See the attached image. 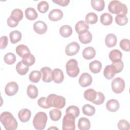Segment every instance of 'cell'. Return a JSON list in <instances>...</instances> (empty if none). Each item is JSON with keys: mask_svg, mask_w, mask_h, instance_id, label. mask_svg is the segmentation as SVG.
I'll list each match as a JSON object with an SVG mask.
<instances>
[{"mask_svg": "<svg viewBox=\"0 0 130 130\" xmlns=\"http://www.w3.org/2000/svg\"><path fill=\"white\" fill-rule=\"evenodd\" d=\"M0 121L7 130H15L17 128L18 123L11 113L5 111L1 113Z\"/></svg>", "mask_w": 130, "mask_h": 130, "instance_id": "obj_1", "label": "cell"}, {"mask_svg": "<svg viewBox=\"0 0 130 130\" xmlns=\"http://www.w3.org/2000/svg\"><path fill=\"white\" fill-rule=\"evenodd\" d=\"M108 8L109 11L112 14L126 15L127 13L126 6L119 1H112L109 3Z\"/></svg>", "mask_w": 130, "mask_h": 130, "instance_id": "obj_2", "label": "cell"}, {"mask_svg": "<svg viewBox=\"0 0 130 130\" xmlns=\"http://www.w3.org/2000/svg\"><path fill=\"white\" fill-rule=\"evenodd\" d=\"M47 103L50 107H55L57 109L63 108L66 105L65 98L61 95L51 94L46 98Z\"/></svg>", "mask_w": 130, "mask_h": 130, "instance_id": "obj_3", "label": "cell"}, {"mask_svg": "<svg viewBox=\"0 0 130 130\" xmlns=\"http://www.w3.org/2000/svg\"><path fill=\"white\" fill-rule=\"evenodd\" d=\"M47 116L44 112H39L34 116L32 123L35 129L42 130L45 128L47 121Z\"/></svg>", "mask_w": 130, "mask_h": 130, "instance_id": "obj_4", "label": "cell"}, {"mask_svg": "<svg viewBox=\"0 0 130 130\" xmlns=\"http://www.w3.org/2000/svg\"><path fill=\"white\" fill-rule=\"evenodd\" d=\"M66 69L68 75L72 78L76 77L80 72L78 62L75 59H71L68 61L66 64Z\"/></svg>", "mask_w": 130, "mask_h": 130, "instance_id": "obj_5", "label": "cell"}, {"mask_svg": "<svg viewBox=\"0 0 130 130\" xmlns=\"http://www.w3.org/2000/svg\"><path fill=\"white\" fill-rule=\"evenodd\" d=\"M75 119L73 116L66 114L63 118L62 128L63 130H75Z\"/></svg>", "mask_w": 130, "mask_h": 130, "instance_id": "obj_6", "label": "cell"}, {"mask_svg": "<svg viewBox=\"0 0 130 130\" xmlns=\"http://www.w3.org/2000/svg\"><path fill=\"white\" fill-rule=\"evenodd\" d=\"M112 89L114 92L117 94L121 93L125 88V82L120 77L114 78L111 83Z\"/></svg>", "mask_w": 130, "mask_h": 130, "instance_id": "obj_7", "label": "cell"}, {"mask_svg": "<svg viewBox=\"0 0 130 130\" xmlns=\"http://www.w3.org/2000/svg\"><path fill=\"white\" fill-rule=\"evenodd\" d=\"M80 50V45L76 42H73L68 44L65 49L66 54L68 56L76 55Z\"/></svg>", "mask_w": 130, "mask_h": 130, "instance_id": "obj_8", "label": "cell"}, {"mask_svg": "<svg viewBox=\"0 0 130 130\" xmlns=\"http://www.w3.org/2000/svg\"><path fill=\"white\" fill-rule=\"evenodd\" d=\"M18 85L15 82H10L7 84L5 88V93L8 96L15 95L18 91Z\"/></svg>", "mask_w": 130, "mask_h": 130, "instance_id": "obj_9", "label": "cell"}, {"mask_svg": "<svg viewBox=\"0 0 130 130\" xmlns=\"http://www.w3.org/2000/svg\"><path fill=\"white\" fill-rule=\"evenodd\" d=\"M92 82L91 76L87 73H83L79 79V83L83 87H86L91 85Z\"/></svg>", "mask_w": 130, "mask_h": 130, "instance_id": "obj_10", "label": "cell"}, {"mask_svg": "<svg viewBox=\"0 0 130 130\" xmlns=\"http://www.w3.org/2000/svg\"><path fill=\"white\" fill-rule=\"evenodd\" d=\"M33 28L37 34L43 35L45 34L47 30V25L42 21H38L34 24Z\"/></svg>", "mask_w": 130, "mask_h": 130, "instance_id": "obj_11", "label": "cell"}, {"mask_svg": "<svg viewBox=\"0 0 130 130\" xmlns=\"http://www.w3.org/2000/svg\"><path fill=\"white\" fill-rule=\"evenodd\" d=\"M52 80L56 83H60L64 80V75L62 70L56 68L52 71Z\"/></svg>", "mask_w": 130, "mask_h": 130, "instance_id": "obj_12", "label": "cell"}, {"mask_svg": "<svg viewBox=\"0 0 130 130\" xmlns=\"http://www.w3.org/2000/svg\"><path fill=\"white\" fill-rule=\"evenodd\" d=\"M62 11L58 9H54L52 10L48 14L49 19L52 21H57L63 17Z\"/></svg>", "mask_w": 130, "mask_h": 130, "instance_id": "obj_13", "label": "cell"}, {"mask_svg": "<svg viewBox=\"0 0 130 130\" xmlns=\"http://www.w3.org/2000/svg\"><path fill=\"white\" fill-rule=\"evenodd\" d=\"M40 72L42 74V80L44 82L49 83L52 81V70L50 68L48 67H43Z\"/></svg>", "mask_w": 130, "mask_h": 130, "instance_id": "obj_14", "label": "cell"}, {"mask_svg": "<svg viewBox=\"0 0 130 130\" xmlns=\"http://www.w3.org/2000/svg\"><path fill=\"white\" fill-rule=\"evenodd\" d=\"M31 111L28 109L24 108L20 110L18 113V116L19 120L22 122H27L31 116Z\"/></svg>", "mask_w": 130, "mask_h": 130, "instance_id": "obj_15", "label": "cell"}, {"mask_svg": "<svg viewBox=\"0 0 130 130\" xmlns=\"http://www.w3.org/2000/svg\"><path fill=\"white\" fill-rule=\"evenodd\" d=\"M16 52L22 58L31 54L28 47L23 44H21L17 46L16 48Z\"/></svg>", "mask_w": 130, "mask_h": 130, "instance_id": "obj_16", "label": "cell"}, {"mask_svg": "<svg viewBox=\"0 0 130 130\" xmlns=\"http://www.w3.org/2000/svg\"><path fill=\"white\" fill-rule=\"evenodd\" d=\"M119 103L115 99H111L108 101L106 103L107 109L111 112H115L117 111L119 108Z\"/></svg>", "mask_w": 130, "mask_h": 130, "instance_id": "obj_17", "label": "cell"}, {"mask_svg": "<svg viewBox=\"0 0 130 130\" xmlns=\"http://www.w3.org/2000/svg\"><path fill=\"white\" fill-rule=\"evenodd\" d=\"M95 54V50L92 47H87L84 48L82 52L83 58L87 60H90L94 58Z\"/></svg>", "mask_w": 130, "mask_h": 130, "instance_id": "obj_18", "label": "cell"}, {"mask_svg": "<svg viewBox=\"0 0 130 130\" xmlns=\"http://www.w3.org/2000/svg\"><path fill=\"white\" fill-rule=\"evenodd\" d=\"M78 37L80 42L84 44H86L90 43L92 39V34L88 30L86 31L81 34H79Z\"/></svg>", "mask_w": 130, "mask_h": 130, "instance_id": "obj_19", "label": "cell"}, {"mask_svg": "<svg viewBox=\"0 0 130 130\" xmlns=\"http://www.w3.org/2000/svg\"><path fill=\"white\" fill-rule=\"evenodd\" d=\"M77 125L80 130H88L90 128V122L88 118L83 117L79 119Z\"/></svg>", "mask_w": 130, "mask_h": 130, "instance_id": "obj_20", "label": "cell"}, {"mask_svg": "<svg viewBox=\"0 0 130 130\" xmlns=\"http://www.w3.org/2000/svg\"><path fill=\"white\" fill-rule=\"evenodd\" d=\"M117 40V37L114 34H109L106 36L105 39V42L108 47L111 48L116 45Z\"/></svg>", "mask_w": 130, "mask_h": 130, "instance_id": "obj_21", "label": "cell"}, {"mask_svg": "<svg viewBox=\"0 0 130 130\" xmlns=\"http://www.w3.org/2000/svg\"><path fill=\"white\" fill-rule=\"evenodd\" d=\"M102 68V63L98 60H95L91 61L89 65V70L93 74H98L100 73Z\"/></svg>", "mask_w": 130, "mask_h": 130, "instance_id": "obj_22", "label": "cell"}, {"mask_svg": "<svg viewBox=\"0 0 130 130\" xmlns=\"http://www.w3.org/2000/svg\"><path fill=\"white\" fill-rule=\"evenodd\" d=\"M89 29L88 25L84 21H79L75 25V30L77 34H81Z\"/></svg>", "mask_w": 130, "mask_h": 130, "instance_id": "obj_23", "label": "cell"}, {"mask_svg": "<svg viewBox=\"0 0 130 130\" xmlns=\"http://www.w3.org/2000/svg\"><path fill=\"white\" fill-rule=\"evenodd\" d=\"M97 96V92L92 88H89L86 90L84 92V98L88 101L92 102L94 101Z\"/></svg>", "mask_w": 130, "mask_h": 130, "instance_id": "obj_24", "label": "cell"}, {"mask_svg": "<svg viewBox=\"0 0 130 130\" xmlns=\"http://www.w3.org/2000/svg\"><path fill=\"white\" fill-rule=\"evenodd\" d=\"M103 74L104 77L108 80L112 79L116 74L112 64L108 65L105 68Z\"/></svg>", "mask_w": 130, "mask_h": 130, "instance_id": "obj_25", "label": "cell"}, {"mask_svg": "<svg viewBox=\"0 0 130 130\" xmlns=\"http://www.w3.org/2000/svg\"><path fill=\"white\" fill-rule=\"evenodd\" d=\"M10 17L15 22H19L23 17V12L21 9H15L12 11Z\"/></svg>", "mask_w": 130, "mask_h": 130, "instance_id": "obj_26", "label": "cell"}, {"mask_svg": "<svg viewBox=\"0 0 130 130\" xmlns=\"http://www.w3.org/2000/svg\"><path fill=\"white\" fill-rule=\"evenodd\" d=\"M72 28L68 25H64L60 27L59 29V34L63 38H68L72 34Z\"/></svg>", "mask_w": 130, "mask_h": 130, "instance_id": "obj_27", "label": "cell"}, {"mask_svg": "<svg viewBox=\"0 0 130 130\" xmlns=\"http://www.w3.org/2000/svg\"><path fill=\"white\" fill-rule=\"evenodd\" d=\"M122 54L120 51L117 49L111 50L109 54V57L112 62L121 60Z\"/></svg>", "mask_w": 130, "mask_h": 130, "instance_id": "obj_28", "label": "cell"}, {"mask_svg": "<svg viewBox=\"0 0 130 130\" xmlns=\"http://www.w3.org/2000/svg\"><path fill=\"white\" fill-rule=\"evenodd\" d=\"M16 70L18 74L20 75H24L27 74L29 70V67L23 63L22 61L18 62L16 66Z\"/></svg>", "mask_w": 130, "mask_h": 130, "instance_id": "obj_29", "label": "cell"}, {"mask_svg": "<svg viewBox=\"0 0 130 130\" xmlns=\"http://www.w3.org/2000/svg\"><path fill=\"white\" fill-rule=\"evenodd\" d=\"M26 18L29 20H34L38 18V14L35 9L31 7L27 8L25 10Z\"/></svg>", "mask_w": 130, "mask_h": 130, "instance_id": "obj_30", "label": "cell"}, {"mask_svg": "<svg viewBox=\"0 0 130 130\" xmlns=\"http://www.w3.org/2000/svg\"><path fill=\"white\" fill-rule=\"evenodd\" d=\"M27 94L28 96L32 99H36L38 95V90L37 87L32 84H29L27 87Z\"/></svg>", "mask_w": 130, "mask_h": 130, "instance_id": "obj_31", "label": "cell"}, {"mask_svg": "<svg viewBox=\"0 0 130 130\" xmlns=\"http://www.w3.org/2000/svg\"><path fill=\"white\" fill-rule=\"evenodd\" d=\"M100 21L101 23L104 25H109L112 23L113 17L110 14L108 13H103L101 16Z\"/></svg>", "mask_w": 130, "mask_h": 130, "instance_id": "obj_32", "label": "cell"}, {"mask_svg": "<svg viewBox=\"0 0 130 130\" xmlns=\"http://www.w3.org/2000/svg\"><path fill=\"white\" fill-rule=\"evenodd\" d=\"M10 40L12 44H16L19 42L22 38V34L18 30H13L10 33Z\"/></svg>", "mask_w": 130, "mask_h": 130, "instance_id": "obj_33", "label": "cell"}, {"mask_svg": "<svg viewBox=\"0 0 130 130\" xmlns=\"http://www.w3.org/2000/svg\"><path fill=\"white\" fill-rule=\"evenodd\" d=\"M91 5L95 10L102 11L104 9L105 4L103 0H91Z\"/></svg>", "mask_w": 130, "mask_h": 130, "instance_id": "obj_34", "label": "cell"}, {"mask_svg": "<svg viewBox=\"0 0 130 130\" xmlns=\"http://www.w3.org/2000/svg\"><path fill=\"white\" fill-rule=\"evenodd\" d=\"M82 112L84 115L88 116H91L95 114V109L91 105L86 104L82 107Z\"/></svg>", "mask_w": 130, "mask_h": 130, "instance_id": "obj_35", "label": "cell"}, {"mask_svg": "<svg viewBox=\"0 0 130 130\" xmlns=\"http://www.w3.org/2000/svg\"><path fill=\"white\" fill-rule=\"evenodd\" d=\"M42 74L41 72L37 70L31 72L29 75V79L30 81L33 83H38L41 79Z\"/></svg>", "mask_w": 130, "mask_h": 130, "instance_id": "obj_36", "label": "cell"}, {"mask_svg": "<svg viewBox=\"0 0 130 130\" xmlns=\"http://www.w3.org/2000/svg\"><path fill=\"white\" fill-rule=\"evenodd\" d=\"M85 22L87 24H93L97 22L98 17L97 15L93 12L88 13L85 16Z\"/></svg>", "mask_w": 130, "mask_h": 130, "instance_id": "obj_37", "label": "cell"}, {"mask_svg": "<svg viewBox=\"0 0 130 130\" xmlns=\"http://www.w3.org/2000/svg\"><path fill=\"white\" fill-rule=\"evenodd\" d=\"M66 113L70 114L75 118H76L79 115L80 110L79 108L76 106H70L67 108Z\"/></svg>", "mask_w": 130, "mask_h": 130, "instance_id": "obj_38", "label": "cell"}, {"mask_svg": "<svg viewBox=\"0 0 130 130\" xmlns=\"http://www.w3.org/2000/svg\"><path fill=\"white\" fill-rule=\"evenodd\" d=\"M49 115L52 120L56 121L60 119L61 116V112L57 108L53 109L50 111Z\"/></svg>", "mask_w": 130, "mask_h": 130, "instance_id": "obj_39", "label": "cell"}, {"mask_svg": "<svg viewBox=\"0 0 130 130\" xmlns=\"http://www.w3.org/2000/svg\"><path fill=\"white\" fill-rule=\"evenodd\" d=\"M116 23L120 26H124L126 25L128 22V18L126 15L118 14L115 17Z\"/></svg>", "mask_w": 130, "mask_h": 130, "instance_id": "obj_40", "label": "cell"}, {"mask_svg": "<svg viewBox=\"0 0 130 130\" xmlns=\"http://www.w3.org/2000/svg\"><path fill=\"white\" fill-rule=\"evenodd\" d=\"M16 59L15 55L12 52L7 53L5 55L4 57V60L5 63L9 65L14 63L15 62Z\"/></svg>", "mask_w": 130, "mask_h": 130, "instance_id": "obj_41", "label": "cell"}, {"mask_svg": "<svg viewBox=\"0 0 130 130\" xmlns=\"http://www.w3.org/2000/svg\"><path fill=\"white\" fill-rule=\"evenodd\" d=\"M49 4L45 1H41L39 2L37 6V9L38 11L41 13H45L47 12L49 9Z\"/></svg>", "mask_w": 130, "mask_h": 130, "instance_id": "obj_42", "label": "cell"}, {"mask_svg": "<svg viewBox=\"0 0 130 130\" xmlns=\"http://www.w3.org/2000/svg\"><path fill=\"white\" fill-rule=\"evenodd\" d=\"M22 61L23 63L27 66L28 67H29V66H31L35 63L36 59L34 55L31 54H30L27 56L22 58Z\"/></svg>", "mask_w": 130, "mask_h": 130, "instance_id": "obj_43", "label": "cell"}, {"mask_svg": "<svg viewBox=\"0 0 130 130\" xmlns=\"http://www.w3.org/2000/svg\"><path fill=\"white\" fill-rule=\"evenodd\" d=\"M111 64L113 66L116 74L121 72L122 71L124 67L123 62H122V61H121V60L112 62V63Z\"/></svg>", "mask_w": 130, "mask_h": 130, "instance_id": "obj_44", "label": "cell"}, {"mask_svg": "<svg viewBox=\"0 0 130 130\" xmlns=\"http://www.w3.org/2000/svg\"><path fill=\"white\" fill-rule=\"evenodd\" d=\"M129 126V123L125 119L120 120L117 123V127L120 130H128Z\"/></svg>", "mask_w": 130, "mask_h": 130, "instance_id": "obj_45", "label": "cell"}, {"mask_svg": "<svg viewBox=\"0 0 130 130\" xmlns=\"http://www.w3.org/2000/svg\"><path fill=\"white\" fill-rule=\"evenodd\" d=\"M119 45L120 48L125 51H130V42L129 40L127 39H123L120 41Z\"/></svg>", "mask_w": 130, "mask_h": 130, "instance_id": "obj_46", "label": "cell"}, {"mask_svg": "<svg viewBox=\"0 0 130 130\" xmlns=\"http://www.w3.org/2000/svg\"><path fill=\"white\" fill-rule=\"evenodd\" d=\"M105 95L101 92H97V96L95 100L92 103L97 105H100L102 104L105 101Z\"/></svg>", "mask_w": 130, "mask_h": 130, "instance_id": "obj_47", "label": "cell"}, {"mask_svg": "<svg viewBox=\"0 0 130 130\" xmlns=\"http://www.w3.org/2000/svg\"><path fill=\"white\" fill-rule=\"evenodd\" d=\"M38 104L40 107L44 109H48L50 108V107L48 106L47 103L46 98L44 96L41 97L38 100Z\"/></svg>", "mask_w": 130, "mask_h": 130, "instance_id": "obj_48", "label": "cell"}, {"mask_svg": "<svg viewBox=\"0 0 130 130\" xmlns=\"http://www.w3.org/2000/svg\"><path fill=\"white\" fill-rule=\"evenodd\" d=\"M8 43V38L6 36H4L1 38V49H4L7 47Z\"/></svg>", "mask_w": 130, "mask_h": 130, "instance_id": "obj_49", "label": "cell"}, {"mask_svg": "<svg viewBox=\"0 0 130 130\" xmlns=\"http://www.w3.org/2000/svg\"><path fill=\"white\" fill-rule=\"evenodd\" d=\"M52 2L62 7L68 6L70 3L69 0H52Z\"/></svg>", "mask_w": 130, "mask_h": 130, "instance_id": "obj_50", "label": "cell"}, {"mask_svg": "<svg viewBox=\"0 0 130 130\" xmlns=\"http://www.w3.org/2000/svg\"><path fill=\"white\" fill-rule=\"evenodd\" d=\"M7 24L11 27H15L18 25V22H15L10 17L7 19Z\"/></svg>", "mask_w": 130, "mask_h": 130, "instance_id": "obj_51", "label": "cell"}, {"mask_svg": "<svg viewBox=\"0 0 130 130\" xmlns=\"http://www.w3.org/2000/svg\"><path fill=\"white\" fill-rule=\"evenodd\" d=\"M51 128H55V129H58V128H57V127H50V128H48V129H51Z\"/></svg>", "mask_w": 130, "mask_h": 130, "instance_id": "obj_52", "label": "cell"}]
</instances>
